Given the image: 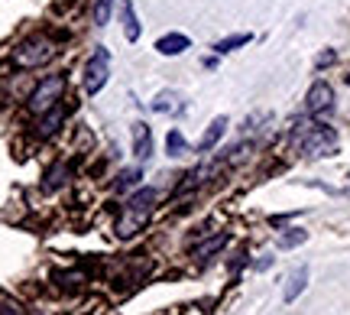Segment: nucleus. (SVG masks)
<instances>
[{
    "label": "nucleus",
    "instance_id": "2",
    "mask_svg": "<svg viewBox=\"0 0 350 315\" xmlns=\"http://www.w3.org/2000/svg\"><path fill=\"white\" fill-rule=\"evenodd\" d=\"M152 208H156V189H139L126 199L124 212L117 218V238L120 240H130L133 234L143 231V225L150 221Z\"/></svg>",
    "mask_w": 350,
    "mask_h": 315
},
{
    "label": "nucleus",
    "instance_id": "10",
    "mask_svg": "<svg viewBox=\"0 0 350 315\" xmlns=\"http://www.w3.org/2000/svg\"><path fill=\"white\" fill-rule=\"evenodd\" d=\"M227 134V117L221 114V117H214L211 124H208V130H204V137L198 140V153H211L217 143H221V137Z\"/></svg>",
    "mask_w": 350,
    "mask_h": 315
},
{
    "label": "nucleus",
    "instance_id": "8",
    "mask_svg": "<svg viewBox=\"0 0 350 315\" xmlns=\"http://www.w3.org/2000/svg\"><path fill=\"white\" fill-rule=\"evenodd\" d=\"M185 49H191V39L185 36V33H165V36L156 39V52L159 55H182Z\"/></svg>",
    "mask_w": 350,
    "mask_h": 315
},
{
    "label": "nucleus",
    "instance_id": "14",
    "mask_svg": "<svg viewBox=\"0 0 350 315\" xmlns=\"http://www.w3.org/2000/svg\"><path fill=\"white\" fill-rule=\"evenodd\" d=\"M250 39H253V33H234V36H224V39H217V42H214V52H217V55H227V52L247 46Z\"/></svg>",
    "mask_w": 350,
    "mask_h": 315
},
{
    "label": "nucleus",
    "instance_id": "18",
    "mask_svg": "<svg viewBox=\"0 0 350 315\" xmlns=\"http://www.w3.org/2000/svg\"><path fill=\"white\" fill-rule=\"evenodd\" d=\"M111 10H113V0H94V10H91L94 26H107V23H111Z\"/></svg>",
    "mask_w": 350,
    "mask_h": 315
},
{
    "label": "nucleus",
    "instance_id": "4",
    "mask_svg": "<svg viewBox=\"0 0 350 315\" xmlns=\"http://www.w3.org/2000/svg\"><path fill=\"white\" fill-rule=\"evenodd\" d=\"M55 39L46 36V33H36V36H26L16 49H13V62L20 65V68H39V65H46L55 59Z\"/></svg>",
    "mask_w": 350,
    "mask_h": 315
},
{
    "label": "nucleus",
    "instance_id": "9",
    "mask_svg": "<svg viewBox=\"0 0 350 315\" xmlns=\"http://www.w3.org/2000/svg\"><path fill=\"white\" fill-rule=\"evenodd\" d=\"M65 108L62 104H59V108H52L49 114H42V117H39V124H36V137H42V140H49V137H55V134H59V127L65 124Z\"/></svg>",
    "mask_w": 350,
    "mask_h": 315
},
{
    "label": "nucleus",
    "instance_id": "19",
    "mask_svg": "<svg viewBox=\"0 0 350 315\" xmlns=\"http://www.w3.org/2000/svg\"><path fill=\"white\" fill-rule=\"evenodd\" d=\"M305 240H308V234H305L301 227H292L288 234L279 238V247H282V251H292V247H299V244H305Z\"/></svg>",
    "mask_w": 350,
    "mask_h": 315
},
{
    "label": "nucleus",
    "instance_id": "11",
    "mask_svg": "<svg viewBox=\"0 0 350 315\" xmlns=\"http://www.w3.org/2000/svg\"><path fill=\"white\" fill-rule=\"evenodd\" d=\"M120 20H124L126 42H137L139 39V20H137V10H133V0H120Z\"/></svg>",
    "mask_w": 350,
    "mask_h": 315
},
{
    "label": "nucleus",
    "instance_id": "12",
    "mask_svg": "<svg viewBox=\"0 0 350 315\" xmlns=\"http://www.w3.org/2000/svg\"><path fill=\"white\" fill-rule=\"evenodd\" d=\"M305 286H308V266H299V270L288 277V286H286V292H282V299H286V303H295Z\"/></svg>",
    "mask_w": 350,
    "mask_h": 315
},
{
    "label": "nucleus",
    "instance_id": "21",
    "mask_svg": "<svg viewBox=\"0 0 350 315\" xmlns=\"http://www.w3.org/2000/svg\"><path fill=\"white\" fill-rule=\"evenodd\" d=\"M152 111H159V114L172 111V94H169V91H165V94H159V98L152 101Z\"/></svg>",
    "mask_w": 350,
    "mask_h": 315
},
{
    "label": "nucleus",
    "instance_id": "17",
    "mask_svg": "<svg viewBox=\"0 0 350 315\" xmlns=\"http://www.w3.org/2000/svg\"><path fill=\"white\" fill-rule=\"evenodd\" d=\"M139 179H143V169H139V166H133V169H124V173L117 176V182H113V189H117V192H126V189H133V186H139Z\"/></svg>",
    "mask_w": 350,
    "mask_h": 315
},
{
    "label": "nucleus",
    "instance_id": "6",
    "mask_svg": "<svg viewBox=\"0 0 350 315\" xmlns=\"http://www.w3.org/2000/svg\"><path fill=\"white\" fill-rule=\"evenodd\" d=\"M334 111V88L327 81H314L305 94V114L308 117H325Z\"/></svg>",
    "mask_w": 350,
    "mask_h": 315
},
{
    "label": "nucleus",
    "instance_id": "1",
    "mask_svg": "<svg viewBox=\"0 0 350 315\" xmlns=\"http://www.w3.org/2000/svg\"><path fill=\"white\" fill-rule=\"evenodd\" d=\"M292 147L301 156H327V153L338 150V134H334V127H327L318 117H312V121H305V124L292 130Z\"/></svg>",
    "mask_w": 350,
    "mask_h": 315
},
{
    "label": "nucleus",
    "instance_id": "22",
    "mask_svg": "<svg viewBox=\"0 0 350 315\" xmlns=\"http://www.w3.org/2000/svg\"><path fill=\"white\" fill-rule=\"evenodd\" d=\"M0 315H23L16 305H0Z\"/></svg>",
    "mask_w": 350,
    "mask_h": 315
},
{
    "label": "nucleus",
    "instance_id": "20",
    "mask_svg": "<svg viewBox=\"0 0 350 315\" xmlns=\"http://www.w3.org/2000/svg\"><path fill=\"white\" fill-rule=\"evenodd\" d=\"M334 62H338V52H334V49H325L321 55H318V59H314V68H318V72H325L327 65H334Z\"/></svg>",
    "mask_w": 350,
    "mask_h": 315
},
{
    "label": "nucleus",
    "instance_id": "15",
    "mask_svg": "<svg viewBox=\"0 0 350 315\" xmlns=\"http://www.w3.org/2000/svg\"><path fill=\"white\" fill-rule=\"evenodd\" d=\"M165 153H169L172 160L188 153V140L182 137V130H169V134H165Z\"/></svg>",
    "mask_w": 350,
    "mask_h": 315
},
{
    "label": "nucleus",
    "instance_id": "3",
    "mask_svg": "<svg viewBox=\"0 0 350 315\" xmlns=\"http://www.w3.org/2000/svg\"><path fill=\"white\" fill-rule=\"evenodd\" d=\"M65 88H68V78H65V72H55V75L42 78V81L36 85V91L26 98V111L36 114V117L49 114L52 108H59V104H62Z\"/></svg>",
    "mask_w": 350,
    "mask_h": 315
},
{
    "label": "nucleus",
    "instance_id": "7",
    "mask_svg": "<svg viewBox=\"0 0 350 315\" xmlns=\"http://www.w3.org/2000/svg\"><path fill=\"white\" fill-rule=\"evenodd\" d=\"M130 143H133V156H137L139 163L152 156V130L146 121H133L130 124Z\"/></svg>",
    "mask_w": 350,
    "mask_h": 315
},
{
    "label": "nucleus",
    "instance_id": "5",
    "mask_svg": "<svg viewBox=\"0 0 350 315\" xmlns=\"http://www.w3.org/2000/svg\"><path fill=\"white\" fill-rule=\"evenodd\" d=\"M107 78H111V52H107V46H98V52H94L85 65V94L88 98H98L100 91L107 88Z\"/></svg>",
    "mask_w": 350,
    "mask_h": 315
},
{
    "label": "nucleus",
    "instance_id": "23",
    "mask_svg": "<svg viewBox=\"0 0 350 315\" xmlns=\"http://www.w3.org/2000/svg\"><path fill=\"white\" fill-rule=\"evenodd\" d=\"M347 85H350V75H347Z\"/></svg>",
    "mask_w": 350,
    "mask_h": 315
},
{
    "label": "nucleus",
    "instance_id": "16",
    "mask_svg": "<svg viewBox=\"0 0 350 315\" xmlns=\"http://www.w3.org/2000/svg\"><path fill=\"white\" fill-rule=\"evenodd\" d=\"M65 176H68V166L59 163L52 166L49 173H46V182H42V192H55L59 186H65Z\"/></svg>",
    "mask_w": 350,
    "mask_h": 315
},
{
    "label": "nucleus",
    "instance_id": "13",
    "mask_svg": "<svg viewBox=\"0 0 350 315\" xmlns=\"http://www.w3.org/2000/svg\"><path fill=\"white\" fill-rule=\"evenodd\" d=\"M227 240H230V234H227V231L214 234L211 240H204V244H198V247H195V257H198V260H208V257H214L221 247H227Z\"/></svg>",
    "mask_w": 350,
    "mask_h": 315
}]
</instances>
